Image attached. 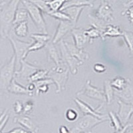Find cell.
I'll list each match as a JSON object with an SVG mask.
<instances>
[{
	"label": "cell",
	"mask_w": 133,
	"mask_h": 133,
	"mask_svg": "<svg viewBox=\"0 0 133 133\" xmlns=\"http://www.w3.org/2000/svg\"><path fill=\"white\" fill-rule=\"evenodd\" d=\"M48 15L59 21H71L69 17L61 10L57 11H51L48 14Z\"/></svg>",
	"instance_id": "cell-35"
},
{
	"label": "cell",
	"mask_w": 133,
	"mask_h": 133,
	"mask_svg": "<svg viewBox=\"0 0 133 133\" xmlns=\"http://www.w3.org/2000/svg\"><path fill=\"white\" fill-rule=\"evenodd\" d=\"M129 82V79H125L124 77H116L110 81V85L115 91H121L127 87Z\"/></svg>",
	"instance_id": "cell-25"
},
{
	"label": "cell",
	"mask_w": 133,
	"mask_h": 133,
	"mask_svg": "<svg viewBox=\"0 0 133 133\" xmlns=\"http://www.w3.org/2000/svg\"><path fill=\"white\" fill-rule=\"evenodd\" d=\"M122 15H127L130 24L133 25V5L128 6V8L122 12Z\"/></svg>",
	"instance_id": "cell-40"
},
{
	"label": "cell",
	"mask_w": 133,
	"mask_h": 133,
	"mask_svg": "<svg viewBox=\"0 0 133 133\" xmlns=\"http://www.w3.org/2000/svg\"><path fill=\"white\" fill-rule=\"evenodd\" d=\"M14 31L15 35L18 37H26L29 33L27 21H24L15 25Z\"/></svg>",
	"instance_id": "cell-24"
},
{
	"label": "cell",
	"mask_w": 133,
	"mask_h": 133,
	"mask_svg": "<svg viewBox=\"0 0 133 133\" xmlns=\"http://www.w3.org/2000/svg\"><path fill=\"white\" fill-rule=\"evenodd\" d=\"M88 8L86 6H77V5H72V6L67 7L61 11H64L66 15L69 17L71 22L75 24H77V21H79V17L85 8Z\"/></svg>",
	"instance_id": "cell-18"
},
{
	"label": "cell",
	"mask_w": 133,
	"mask_h": 133,
	"mask_svg": "<svg viewBox=\"0 0 133 133\" xmlns=\"http://www.w3.org/2000/svg\"><path fill=\"white\" fill-rule=\"evenodd\" d=\"M106 121H107L100 119L92 115H84L76 121L74 127L70 131L71 133H91L93 128Z\"/></svg>",
	"instance_id": "cell-3"
},
{
	"label": "cell",
	"mask_w": 133,
	"mask_h": 133,
	"mask_svg": "<svg viewBox=\"0 0 133 133\" xmlns=\"http://www.w3.org/2000/svg\"><path fill=\"white\" fill-rule=\"evenodd\" d=\"M64 43H65L67 51L71 56L74 57L83 63H84L85 61L89 59L90 57L89 53H87L83 49L78 48L75 45V44H73L72 43L66 42L65 41H64Z\"/></svg>",
	"instance_id": "cell-15"
},
{
	"label": "cell",
	"mask_w": 133,
	"mask_h": 133,
	"mask_svg": "<svg viewBox=\"0 0 133 133\" xmlns=\"http://www.w3.org/2000/svg\"><path fill=\"white\" fill-rule=\"evenodd\" d=\"M30 37L35 41H39L45 44L51 39V37L48 34L45 33H31Z\"/></svg>",
	"instance_id": "cell-34"
},
{
	"label": "cell",
	"mask_w": 133,
	"mask_h": 133,
	"mask_svg": "<svg viewBox=\"0 0 133 133\" xmlns=\"http://www.w3.org/2000/svg\"><path fill=\"white\" fill-rule=\"evenodd\" d=\"M46 44L43 43L39 42V41H35L34 43H31V45H30V47H29L28 50H27V53L29 54V53L33 51H36L38 50H40L41 49L44 48Z\"/></svg>",
	"instance_id": "cell-38"
},
{
	"label": "cell",
	"mask_w": 133,
	"mask_h": 133,
	"mask_svg": "<svg viewBox=\"0 0 133 133\" xmlns=\"http://www.w3.org/2000/svg\"><path fill=\"white\" fill-rule=\"evenodd\" d=\"M74 101L77 104V107L79 108L80 111L83 115H92V116L97 117L100 119H104L107 120V121L109 120V115H104V114H102L99 112V110H101L103 107L104 104H101L100 106H98L96 109H92L89 104L85 103V101H83L82 100H81L79 98H75Z\"/></svg>",
	"instance_id": "cell-10"
},
{
	"label": "cell",
	"mask_w": 133,
	"mask_h": 133,
	"mask_svg": "<svg viewBox=\"0 0 133 133\" xmlns=\"http://www.w3.org/2000/svg\"><path fill=\"white\" fill-rule=\"evenodd\" d=\"M20 69L15 71V78H19L21 80L27 81L30 76L39 69L37 66L29 63L25 60H21L20 61Z\"/></svg>",
	"instance_id": "cell-13"
},
{
	"label": "cell",
	"mask_w": 133,
	"mask_h": 133,
	"mask_svg": "<svg viewBox=\"0 0 133 133\" xmlns=\"http://www.w3.org/2000/svg\"><path fill=\"white\" fill-rule=\"evenodd\" d=\"M96 0H69L66 2L61 10L67 7L72 6V5H77V6H86V7H92L94 2Z\"/></svg>",
	"instance_id": "cell-27"
},
{
	"label": "cell",
	"mask_w": 133,
	"mask_h": 133,
	"mask_svg": "<svg viewBox=\"0 0 133 133\" xmlns=\"http://www.w3.org/2000/svg\"><path fill=\"white\" fill-rule=\"evenodd\" d=\"M69 0H47V5L51 11L61 10L64 5Z\"/></svg>",
	"instance_id": "cell-30"
},
{
	"label": "cell",
	"mask_w": 133,
	"mask_h": 133,
	"mask_svg": "<svg viewBox=\"0 0 133 133\" xmlns=\"http://www.w3.org/2000/svg\"><path fill=\"white\" fill-rule=\"evenodd\" d=\"M26 88H27V91H29L30 96L34 95V94L35 92V87L33 83H29L27 85V86L26 87Z\"/></svg>",
	"instance_id": "cell-44"
},
{
	"label": "cell",
	"mask_w": 133,
	"mask_h": 133,
	"mask_svg": "<svg viewBox=\"0 0 133 133\" xmlns=\"http://www.w3.org/2000/svg\"><path fill=\"white\" fill-rule=\"evenodd\" d=\"M49 70L48 69H37L31 76L29 77L27 81L29 83H33L35 81L46 79L48 77V74Z\"/></svg>",
	"instance_id": "cell-28"
},
{
	"label": "cell",
	"mask_w": 133,
	"mask_h": 133,
	"mask_svg": "<svg viewBox=\"0 0 133 133\" xmlns=\"http://www.w3.org/2000/svg\"><path fill=\"white\" fill-rule=\"evenodd\" d=\"M77 94V95H83L89 98H91V99L97 100V101L101 102V103L103 104L106 103V99H105L103 91L93 86L91 84L90 80L87 81L84 88Z\"/></svg>",
	"instance_id": "cell-9"
},
{
	"label": "cell",
	"mask_w": 133,
	"mask_h": 133,
	"mask_svg": "<svg viewBox=\"0 0 133 133\" xmlns=\"http://www.w3.org/2000/svg\"><path fill=\"white\" fill-rule=\"evenodd\" d=\"M31 2L35 4L39 9L44 14L48 15L51 11L47 5V0H29Z\"/></svg>",
	"instance_id": "cell-32"
},
{
	"label": "cell",
	"mask_w": 133,
	"mask_h": 133,
	"mask_svg": "<svg viewBox=\"0 0 133 133\" xmlns=\"http://www.w3.org/2000/svg\"><path fill=\"white\" fill-rule=\"evenodd\" d=\"M65 119L69 122V123H73L77 121L79 118V113L75 109L69 108L66 109L65 113Z\"/></svg>",
	"instance_id": "cell-33"
},
{
	"label": "cell",
	"mask_w": 133,
	"mask_h": 133,
	"mask_svg": "<svg viewBox=\"0 0 133 133\" xmlns=\"http://www.w3.org/2000/svg\"><path fill=\"white\" fill-rule=\"evenodd\" d=\"M9 118V113L8 109H5L0 113V133H2L3 129L8 123Z\"/></svg>",
	"instance_id": "cell-37"
},
{
	"label": "cell",
	"mask_w": 133,
	"mask_h": 133,
	"mask_svg": "<svg viewBox=\"0 0 133 133\" xmlns=\"http://www.w3.org/2000/svg\"><path fill=\"white\" fill-rule=\"evenodd\" d=\"M122 35H123V31L121 30L119 26L108 24L106 25L104 32L102 34L101 39L104 41L107 37H120Z\"/></svg>",
	"instance_id": "cell-22"
},
{
	"label": "cell",
	"mask_w": 133,
	"mask_h": 133,
	"mask_svg": "<svg viewBox=\"0 0 133 133\" xmlns=\"http://www.w3.org/2000/svg\"><path fill=\"white\" fill-rule=\"evenodd\" d=\"M109 120L110 121V126L115 129V131H117L123 128V125L121 123L118 116L115 112H114L113 111H110L109 112Z\"/></svg>",
	"instance_id": "cell-29"
},
{
	"label": "cell",
	"mask_w": 133,
	"mask_h": 133,
	"mask_svg": "<svg viewBox=\"0 0 133 133\" xmlns=\"http://www.w3.org/2000/svg\"><path fill=\"white\" fill-rule=\"evenodd\" d=\"M21 0H10L0 4V37L5 39L14 27L15 12Z\"/></svg>",
	"instance_id": "cell-1"
},
{
	"label": "cell",
	"mask_w": 133,
	"mask_h": 133,
	"mask_svg": "<svg viewBox=\"0 0 133 133\" xmlns=\"http://www.w3.org/2000/svg\"><path fill=\"white\" fill-rule=\"evenodd\" d=\"M14 122L19 124L25 129L31 133H37L39 130V128L33 123L29 116L25 115L15 116L14 118Z\"/></svg>",
	"instance_id": "cell-16"
},
{
	"label": "cell",
	"mask_w": 133,
	"mask_h": 133,
	"mask_svg": "<svg viewBox=\"0 0 133 133\" xmlns=\"http://www.w3.org/2000/svg\"><path fill=\"white\" fill-rule=\"evenodd\" d=\"M130 55H129V57H130V58H132V59H133V49L131 51H130Z\"/></svg>",
	"instance_id": "cell-47"
},
{
	"label": "cell",
	"mask_w": 133,
	"mask_h": 133,
	"mask_svg": "<svg viewBox=\"0 0 133 133\" xmlns=\"http://www.w3.org/2000/svg\"><path fill=\"white\" fill-rule=\"evenodd\" d=\"M29 17V16L28 11L25 8V7H23V8H19L18 7L16 12H15V17H14V25L18 24L21 22L27 21Z\"/></svg>",
	"instance_id": "cell-26"
},
{
	"label": "cell",
	"mask_w": 133,
	"mask_h": 133,
	"mask_svg": "<svg viewBox=\"0 0 133 133\" xmlns=\"http://www.w3.org/2000/svg\"><path fill=\"white\" fill-rule=\"evenodd\" d=\"M59 133H71V131L66 126L61 125L59 128Z\"/></svg>",
	"instance_id": "cell-45"
},
{
	"label": "cell",
	"mask_w": 133,
	"mask_h": 133,
	"mask_svg": "<svg viewBox=\"0 0 133 133\" xmlns=\"http://www.w3.org/2000/svg\"><path fill=\"white\" fill-rule=\"evenodd\" d=\"M21 3L28 11L29 16L40 31L45 34H48L47 30V25L43 17V13L35 4L29 0H21Z\"/></svg>",
	"instance_id": "cell-4"
},
{
	"label": "cell",
	"mask_w": 133,
	"mask_h": 133,
	"mask_svg": "<svg viewBox=\"0 0 133 133\" xmlns=\"http://www.w3.org/2000/svg\"><path fill=\"white\" fill-rule=\"evenodd\" d=\"M85 35L87 36L89 41L91 43H92L94 39L98 37H101V33L97 28H96L94 26H91L89 29H85Z\"/></svg>",
	"instance_id": "cell-31"
},
{
	"label": "cell",
	"mask_w": 133,
	"mask_h": 133,
	"mask_svg": "<svg viewBox=\"0 0 133 133\" xmlns=\"http://www.w3.org/2000/svg\"><path fill=\"white\" fill-rule=\"evenodd\" d=\"M2 2H3V1H2V0H0V4H1V3H2Z\"/></svg>",
	"instance_id": "cell-48"
},
{
	"label": "cell",
	"mask_w": 133,
	"mask_h": 133,
	"mask_svg": "<svg viewBox=\"0 0 133 133\" xmlns=\"http://www.w3.org/2000/svg\"><path fill=\"white\" fill-rule=\"evenodd\" d=\"M34 103L32 101H28L23 104V112L25 115H29L33 111Z\"/></svg>",
	"instance_id": "cell-39"
},
{
	"label": "cell",
	"mask_w": 133,
	"mask_h": 133,
	"mask_svg": "<svg viewBox=\"0 0 133 133\" xmlns=\"http://www.w3.org/2000/svg\"><path fill=\"white\" fill-rule=\"evenodd\" d=\"M8 92L15 95H25L30 96L29 91H27L26 87L21 85L17 81L15 77H14L11 83L8 88Z\"/></svg>",
	"instance_id": "cell-21"
},
{
	"label": "cell",
	"mask_w": 133,
	"mask_h": 133,
	"mask_svg": "<svg viewBox=\"0 0 133 133\" xmlns=\"http://www.w3.org/2000/svg\"><path fill=\"white\" fill-rule=\"evenodd\" d=\"M93 16L106 23L113 21V8L111 3L107 0H102L99 7L94 11Z\"/></svg>",
	"instance_id": "cell-8"
},
{
	"label": "cell",
	"mask_w": 133,
	"mask_h": 133,
	"mask_svg": "<svg viewBox=\"0 0 133 133\" xmlns=\"http://www.w3.org/2000/svg\"><path fill=\"white\" fill-rule=\"evenodd\" d=\"M33 84L35 87V94L36 95H39L41 93H47L49 89V86L50 85H54V81L51 79L47 77L46 79L33 82Z\"/></svg>",
	"instance_id": "cell-20"
},
{
	"label": "cell",
	"mask_w": 133,
	"mask_h": 133,
	"mask_svg": "<svg viewBox=\"0 0 133 133\" xmlns=\"http://www.w3.org/2000/svg\"><path fill=\"white\" fill-rule=\"evenodd\" d=\"M106 103L107 104H111L115 98V90L110 85V80H105L104 81V90H103Z\"/></svg>",
	"instance_id": "cell-23"
},
{
	"label": "cell",
	"mask_w": 133,
	"mask_h": 133,
	"mask_svg": "<svg viewBox=\"0 0 133 133\" xmlns=\"http://www.w3.org/2000/svg\"><path fill=\"white\" fill-rule=\"evenodd\" d=\"M45 49L46 54H47V59L49 61H53L55 63L56 66H59L62 63L61 59L60 54L58 53L57 49L55 45V43H53L51 40L46 43L45 46Z\"/></svg>",
	"instance_id": "cell-17"
},
{
	"label": "cell",
	"mask_w": 133,
	"mask_h": 133,
	"mask_svg": "<svg viewBox=\"0 0 133 133\" xmlns=\"http://www.w3.org/2000/svg\"><path fill=\"white\" fill-rule=\"evenodd\" d=\"M122 37H123L130 51H131L133 49V32L130 31H123Z\"/></svg>",
	"instance_id": "cell-36"
},
{
	"label": "cell",
	"mask_w": 133,
	"mask_h": 133,
	"mask_svg": "<svg viewBox=\"0 0 133 133\" xmlns=\"http://www.w3.org/2000/svg\"><path fill=\"white\" fill-rule=\"evenodd\" d=\"M69 72L68 66L63 62L59 66H55L49 70L48 77L54 81V85H56V93L58 94L66 89Z\"/></svg>",
	"instance_id": "cell-2"
},
{
	"label": "cell",
	"mask_w": 133,
	"mask_h": 133,
	"mask_svg": "<svg viewBox=\"0 0 133 133\" xmlns=\"http://www.w3.org/2000/svg\"><path fill=\"white\" fill-rule=\"evenodd\" d=\"M115 96L118 97L123 101L133 104V88L130 83L129 82L127 87L122 91H115Z\"/></svg>",
	"instance_id": "cell-19"
},
{
	"label": "cell",
	"mask_w": 133,
	"mask_h": 133,
	"mask_svg": "<svg viewBox=\"0 0 133 133\" xmlns=\"http://www.w3.org/2000/svg\"><path fill=\"white\" fill-rule=\"evenodd\" d=\"M59 51H60V57L61 61L66 64L68 66L69 71L73 75H76L78 73V69L81 65L83 64V62L80 61L74 57L71 56L65 47L63 40H61L59 42Z\"/></svg>",
	"instance_id": "cell-7"
},
{
	"label": "cell",
	"mask_w": 133,
	"mask_h": 133,
	"mask_svg": "<svg viewBox=\"0 0 133 133\" xmlns=\"http://www.w3.org/2000/svg\"><path fill=\"white\" fill-rule=\"evenodd\" d=\"M132 105H133V104H132Z\"/></svg>",
	"instance_id": "cell-49"
},
{
	"label": "cell",
	"mask_w": 133,
	"mask_h": 133,
	"mask_svg": "<svg viewBox=\"0 0 133 133\" xmlns=\"http://www.w3.org/2000/svg\"><path fill=\"white\" fill-rule=\"evenodd\" d=\"M8 39L14 49V55L16 58V63L19 65L20 61L21 60H25L29 55L27 53V50L31 45V43L21 41L13 36L11 33L8 35Z\"/></svg>",
	"instance_id": "cell-6"
},
{
	"label": "cell",
	"mask_w": 133,
	"mask_h": 133,
	"mask_svg": "<svg viewBox=\"0 0 133 133\" xmlns=\"http://www.w3.org/2000/svg\"><path fill=\"white\" fill-rule=\"evenodd\" d=\"M85 30L81 27H75L71 31L75 45L79 49H83V47L89 42L87 36L85 35Z\"/></svg>",
	"instance_id": "cell-14"
},
{
	"label": "cell",
	"mask_w": 133,
	"mask_h": 133,
	"mask_svg": "<svg viewBox=\"0 0 133 133\" xmlns=\"http://www.w3.org/2000/svg\"><path fill=\"white\" fill-rule=\"evenodd\" d=\"M16 58L14 54L10 60L0 69V92H8V88L15 77Z\"/></svg>",
	"instance_id": "cell-5"
},
{
	"label": "cell",
	"mask_w": 133,
	"mask_h": 133,
	"mask_svg": "<svg viewBox=\"0 0 133 133\" xmlns=\"http://www.w3.org/2000/svg\"><path fill=\"white\" fill-rule=\"evenodd\" d=\"M5 133H31V132L28 131L26 129H23L22 127H16L15 129L11 130L10 131L7 132Z\"/></svg>",
	"instance_id": "cell-43"
},
{
	"label": "cell",
	"mask_w": 133,
	"mask_h": 133,
	"mask_svg": "<svg viewBox=\"0 0 133 133\" xmlns=\"http://www.w3.org/2000/svg\"><path fill=\"white\" fill-rule=\"evenodd\" d=\"M132 125V124H129V123H128V124H127L126 125L123 126V127L122 128V129H120V130H117V131H115L114 133H125L127 129H129V127Z\"/></svg>",
	"instance_id": "cell-46"
},
{
	"label": "cell",
	"mask_w": 133,
	"mask_h": 133,
	"mask_svg": "<svg viewBox=\"0 0 133 133\" xmlns=\"http://www.w3.org/2000/svg\"><path fill=\"white\" fill-rule=\"evenodd\" d=\"M76 27V25L71 21H59V23L57 27L56 32L55 33L52 42L57 43L63 40V38Z\"/></svg>",
	"instance_id": "cell-11"
},
{
	"label": "cell",
	"mask_w": 133,
	"mask_h": 133,
	"mask_svg": "<svg viewBox=\"0 0 133 133\" xmlns=\"http://www.w3.org/2000/svg\"><path fill=\"white\" fill-rule=\"evenodd\" d=\"M14 112L17 115H19L21 112H23V104L20 101H16L14 104Z\"/></svg>",
	"instance_id": "cell-42"
},
{
	"label": "cell",
	"mask_w": 133,
	"mask_h": 133,
	"mask_svg": "<svg viewBox=\"0 0 133 133\" xmlns=\"http://www.w3.org/2000/svg\"><path fill=\"white\" fill-rule=\"evenodd\" d=\"M2 133H3V132H2Z\"/></svg>",
	"instance_id": "cell-50"
},
{
	"label": "cell",
	"mask_w": 133,
	"mask_h": 133,
	"mask_svg": "<svg viewBox=\"0 0 133 133\" xmlns=\"http://www.w3.org/2000/svg\"><path fill=\"white\" fill-rule=\"evenodd\" d=\"M93 71L96 73H104L107 70V67L104 65L99 63H97L93 65Z\"/></svg>",
	"instance_id": "cell-41"
},
{
	"label": "cell",
	"mask_w": 133,
	"mask_h": 133,
	"mask_svg": "<svg viewBox=\"0 0 133 133\" xmlns=\"http://www.w3.org/2000/svg\"><path fill=\"white\" fill-rule=\"evenodd\" d=\"M117 102L119 106V110L116 115L118 116L122 124L124 126L129 123V120L133 115V105L132 103H126L120 99H118Z\"/></svg>",
	"instance_id": "cell-12"
}]
</instances>
